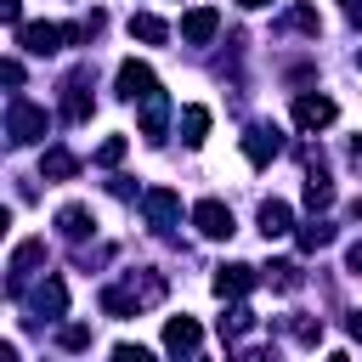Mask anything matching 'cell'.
Here are the masks:
<instances>
[{
	"mask_svg": "<svg viewBox=\"0 0 362 362\" xmlns=\"http://www.w3.org/2000/svg\"><path fill=\"white\" fill-rule=\"evenodd\" d=\"M164 300V277L158 272H124L119 283H107L102 288V311L107 317H136V311H147V305H158Z\"/></svg>",
	"mask_w": 362,
	"mask_h": 362,
	"instance_id": "cell-1",
	"label": "cell"
},
{
	"mask_svg": "<svg viewBox=\"0 0 362 362\" xmlns=\"http://www.w3.org/2000/svg\"><path fill=\"white\" fill-rule=\"evenodd\" d=\"M79 40H90V28L79 23H17V45L23 51H34V57H51V51H62V45H79Z\"/></svg>",
	"mask_w": 362,
	"mask_h": 362,
	"instance_id": "cell-2",
	"label": "cell"
},
{
	"mask_svg": "<svg viewBox=\"0 0 362 362\" xmlns=\"http://www.w3.org/2000/svg\"><path fill=\"white\" fill-rule=\"evenodd\" d=\"M45 124H51V119H45V107H34L28 96H11V102H6V141H11V147L40 141V136H45Z\"/></svg>",
	"mask_w": 362,
	"mask_h": 362,
	"instance_id": "cell-3",
	"label": "cell"
},
{
	"mask_svg": "<svg viewBox=\"0 0 362 362\" xmlns=\"http://www.w3.org/2000/svg\"><path fill=\"white\" fill-rule=\"evenodd\" d=\"M34 266H45V238H23V243L11 249V260H6V288H11V300L28 288Z\"/></svg>",
	"mask_w": 362,
	"mask_h": 362,
	"instance_id": "cell-4",
	"label": "cell"
},
{
	"mask_svg": "<svg viewBox=\"0 0 362 362\" xmlns=\"http://www.w3.org/2000/svg\"><path fill=\"white\" fill-rule=\"evenodd\" d=\"M90 107H96V102H90V68H74V74L62 79V119H68V124H85Z\"/></svg>",
	"mask_w": 362,
	"mask_h": 362,
	"instance_id": "cell-5",
	"label": "cell"
},
{
	"mask_svg": "<svg viewBox=\"0 0 362 362\" xmlns=\"http://www.w3.org/2000/svg\"><path fill=\"white\" fill-rule=\"evenodd\" d=\"M141 215H147L153 232H175V221H181V198H175L170 187H147V192H141Z\"/></svg>",
	"mask_w": 362,
	"mask_h": 362,
	"instance_id": "cell-6",
	"label": "cell"
},
{
	"mask_svg": "<svg viewBox=\"0 0 362 362\" xmlns=\"http://www.w3.org/2000/svg\"><path fill=\"white\" fill-rule=\"evenodd\" d=\"M277 153H283V130H277V124H249V130H243V158H249L255 170L272 164Z\"/></svg>",
	"mask_w": 362,
	"mask_h": 362,
	"instance_id": "cell-7",
	"label": "cell"
},
{
	"mask_svg": "<svg viewBox=\"0 0 362 362\" xmlns=\"http://www.w3.org/2000/svg\"><path fill=\"white\" fill-rule=\"evenodd\" d=\"M192 226H198V238H232L238 226H232V209L221 204V198H198L192 204Z\"/></svg>",
	"mask_w": 362,
	"mask_h": 362,
	"instance_id": "cell-8",
	"label": "cell"
},
{
	"mask_svg": "<svg viewBox=\"0 0 362 362\" xmlns=\"http://www.w3.org/2000/svg\"><path fill=\"white\" fill-rule=\"evenodd\" d=\"M153 90H158L153 68H147V62H136V57H124V62H119V96H124V102H147Z\"/></svg>",
	"mask_w": 362,
	"mask_h": 362,
	"instance_id": "cell-9",
	"label": "cell"
},
{
	"mask_svg": "<svg viewBox=\"0 0 362 362\" xmlns=\"http://www.w3.org/2000/svg\"><path fill=\"white\" fill-rule=\"evenodd\" d=\"M334 119H339L334 96H294V124L300 130H328Z\"/></svg>",
	"mask_w": 362,
	"mask_h": 362,
	"instance_id": "cell-10",
	"label": "cell"
},
{
	"mask_svg": "<svg viewBox=\"0 0 362 362\" xmlns=\"http://www.w3.org/2000/svg\"><path fill=\"white\" fill-rule=\"evenodd\" d=\"M209 288H215L221 300H238V294H249V288H255V266H243V260H232V266H215Z\"/></svg>",
	"mask_w": 362,
	"mask_h": 362,
	"instance_id": "cell-11",
	"label": "cell"
},
{
	"mask_svg": "<svg viewBox=\"0 0 362 362\" xmlns=\"http://www.w3.org/2000/svg\"><path fill=\"white\" fill-rule=\"evenodd\" d=\"M215 28H221V11H215V6H192V11L181 17V40H187V45H209Z\"/></svg>",
	"mask_w": 362,
	"mask_h": 362,
	"instance_id": "cell-12",
	"label": "cell"
},
{
	"mask_svg": "<svg viewBox=\"0 0 362 362\" xmlns=\"http://www.w3.org/2000/svg\"><path fill=\"white\" fill-rule=\"evenodd\" d=\"M198 339H204V334H198L192 317H170V322H164V351H170V356H198Z\"/></svg>",
	"mask_w": 362,
	"mask_h": 362,
	"instance_id": "cell-13",
	"label": "cell"
},
{
	"mask_svg": "<svg viewBox=\"0 0 362 362\" xmlns=\"http://www.w3.org/2000/svg\"><path fill=\"white\" fill-rule=\"evenodd\" d=\"M28 311H34V317H62V311H68V288H62V277H45V283L28 294Z\"/></svg>",
	"mask_w": 362,
	"mask_h": 362,
	"instance_id": "cell-14",
	"label": "cell"
},
{
	"mask_svg": "<svg viewBox=\"0 0 362 362\" xmlns=\"http://www.w3.org/2000/svg\"><path fill=\"white\" fill-rule=\"evenodd\" d=\"M260 232H266V243H272V238H288V232H294V209H288L283 198H266V204H260Z\"/></svg>",
	"mask_w": 362,
	"mask_h": 362,
	"instance_id": "cell-15",
	"label": "cell"
},
{
	"mask_svg": "<svg viewBox=\"0 0 362 362\" xmlns=\"http://www.w3.org/2000/svg\"><path fill=\"white\" fill-rule=\"evenodd\" d=\"M90 226H96V221H90V209H85V204H62V209H57V232H62L68 243H85V238H90Z\"/></svg>",
	"mask_w": 362,
	"mask_h": 362,
	"instance_id": "cell-16",
	"label": "cell"
},
{
	"mask_svg": "<svg viewBox=\"0 0 362 362\" xmlns=\"http://www.w3.org/2000/svg\"><path fill=\"white\" fill-rule=\"evenodd\" d=\"M164 113H170V102H164V90H153L141 102V136L147 141H164Z\"/></svg>",
	"mask_w": 362,
	"mask_h": 362,
	"instance_id": "cell-17",
	"label": "cell"
},
{
	"mask_svg": "<svg viewBox=\"0 0 362 362\" xmlns=\"http://www.w3.org/2000/svg\"><path fill=\"white\" fill-rule=\"evenodd\" d=\"M204 136H209V107H204V102H187V107H181V141L198 147Z\"/></svg>",
	"mask_w": 362,
	"mask_h": 362,
	"instance_id": "cell-18",
	"label": "cell"
},
{
	"mask_svg": "<svg viewBox=\"0 0 362 362\" xmlns=\"http://www.w3.org/2000/svg\"><path fill=\"white\" fill-rule=\"evenodd\" d=\"M40 175H45V181H68V175H79V158H74L68 147H45V158H40Z\"/></svg>",
	"mask_w": 362,
	"mask_h": 362,
	"instance_id": "cell-19",
	"label": "cell"
},
{
	"mask_svg": "<svg viewBox=\"0 0 362 362\" xmlns=\"http://www.w3.org/2000/svg\"><path fill=\"white\" fill-rule=\"evenodd\" d=\"M130 40L164 45V40H170V23H164V17H153V11H136V17H130Z\"/></svg>",
	"mask_w": 362,
	"mask_h": 362,
	"instance_id": "cell-20",
	"label": "cell"
},
{
	"mask_svg": "<svg viewBox=\"0 0 362 362\" xmlns=\"http://www.w3.org/2000/svg\"><path fill=\"white\" fill-rule=\"evenodd\" d=\"M305 204H311V209H328V204H334V181H328L322 164H311V175H305Z\"/></svg>",
	"mask_w": 362,
	"mask_h": 362,
	"instance_id": "cell-21",
	"label": "cell"
},
{
	"mask_svg": "<svg viewBox=\"0 0 362 362\" xmlns=\"http://www.w3.org/2000/svg\"><path fill=\"white\" fill-rule=\"evenodd\" d=\"M266 283H272L277 294H294L305 277H300V266H294V260H277V266H266Z\"/></svg>",
	"mask_w": 362,
	"mask_h": 362,
	"instance_id": "cell-22",
	"label": "cell"
},
{
	"mask_svg": "<svg viewBox=\"0 0 362 362\" xmlns=\"http://www.w3.org/2000/svg\"><path fill=\"white\" fill-rule=\"evenodd\" d=\"M328 243H334V226H328V221H305V226H300V249H305V255H317V249H328Z\"/></svg>",
	"mask_w": 362,
	"mask_h": 362,
	"instance_id": "cell-23",
	"label": "cell"
},
{
	"mask_svg": "<svg viewBox=\"0 0 362 362\" xmlns=\"http://www.w3.org/2000/svg\"><path fill=\"white\" fill-rule=\"evenodd\" d=\"M288 334H294V345L317 351V345H322V317H294V322H288Z\"/></svg>",
	"mask_w": 362,
	"mask_h": 362,
	"instance_id": "cell-24",
	"label": "cell"
},
{
	"mask_svg": "<svg viewBox=\"0 0 362 362\" xmlns=\"http://www.w3.org/2000/svg\"><path fill=\"white\" fill-rule=\"evenodd\" d=\"M124 153H130V141H124V136H107V141H102V147L90 153V164H102V170H113V164H119Z\"/></svg>",
	"mask_w": 362,
	"mask_h": 362,
	"instance_id": "cell-25",
	"label": "cell"
},
{
	"mask_svg": "<svg viewBox=\"0 0 362 362\" xmlns=\"http://www.w3.org/2000/svg\"><path fill=\"white\" fill-rule=\"evenodd\" d=\"M57 345L62 351H90V328L85 322H68V328H57Z\"/></svg>",
	"mask_w": 362,
	"mask_h": 362,
	"instance_id": "cell-26",
	"label": "cell"
},
{
	"mask_svg": "<svg viewBox=\"0 0 362 362\" xmlns=\"http://www.w3.org/2000/svg\"><path fill=\"white\" fill-rule=\"evenodd\" d=\"M288 28H300V34H322V17H317L311 6H294V11H288Z\"/></svg>",
	"mask_w": 362,
	"mask_h": 362,
	"instance_id": "cell-27",
	"label": "cell"
},
{
	"mask_svg": "<svg viewBox=\"0 0 362 362\" xmlns=\"http://www.w3.org/2000/svg\"><path fill=\"white\" fill-rule=\"evenodd\" d=\"M0 79L17 90V85H23V62H17V57H6V62H0Z\"/></svg>",
	"mask_w": 362,
	"mask_h": 362,
	"instance_id": "cell-28",
	"label": "cell"
},
{
	"mask_svg": "<svg viewBox=\"0 0 362 362\" xmlns=\"http://www.w3.org/2000/svg\"><path fill=\"white\" fill-rule=\"evenodd\" d=\"M345 272H351V277H362V243H351V249H345Z\"/></svg>",
	"mask_w": 362,
	"mask_h": 362,
	"instance_id": "cell-29",
	"label": "cell"
},
{
	"mask_svg": "<svg viewBox=\"0 0 362 362\" xmlns=\"http://www.w3.org/2000/svg\"><path fill=\"white\" fill-rule=\"evenodd\" d=\"M0 17H6L11 28H17V23H23V6H17V0H0Z\"/></svg>",
	"mask_w": 362,
	"mask_h": 362,
	"instance_id": "cell-30",
	"label": "cell"
},
{
	"mask_svg": "<svg viewBox=\"0 0 362 362\" xmlns=\"http://www.w3.org/2000/svg\"><path fill=\"white\" fill-rule=\"evenodd\" d=\"M345 158H351V170H362V136H351V141H345Z\"/></svg>",
	"mask_w": 362,
	"mask_h": 362,
	"instance_id": "cell-31",
	"label": "cell"
},
{
	"mask_svg": "<svg viewBox=\"0 0 362 362\" xmlns=\"http://www.w3.org/2000/svg\"><path fill=\"white\" fill-rule=\"evenodd\" d=\"M339 6H345V17H351V23H362V0H339Z\"/></svg>",
	"mask_w": 362,
	"mask_h": 362,
	"instance_id": "cell-32",
	"label": "cell"
},
{
	"mask_svg": "<svg viewBox=\"0 0 362 362\" xmlns=\"http://www.w3.org/2000/svg\"><path fill=\"white\" fill-rule=\"evenodd\" d=\"M238 6H243V11H260V6H272V0H238Z\"/></svg>",
	"mask_w": 362,
	"mask_h": 362,
	"instance_id": "cell-33",
	"label": "cell"
},
{
	"mask_svg": "<svg viewBox=\"0 0 362 362\" xmlns=\"http://www.w3.org/2000/svg\"><path fill=\"white\" fill-rule=\"evenodd\" d=\"M351 334H356V339H362V311H356V317H351Z\"/></svg>",
	"mask_w": 362,
	"mask_h": 362,
	"instance_id": "cell-34",
	"label": "cell"
},
{
	"mask_svg": "<svg viewBox=\"0 0 362 362\" xmlns=\"http://www.w3.org/2000/svg\"><path fill=\"white\" fill-rule=\"evenodd\" d=\"M356 68H362V51H356Z\"/></svg>",
	"mask_w": 362,
	"mask_h": 362,
	"instance_id": "cell-35",
	"label": "cell"
}]
</instances>
